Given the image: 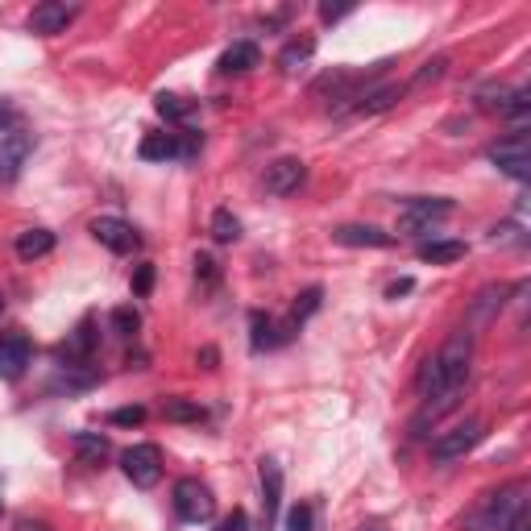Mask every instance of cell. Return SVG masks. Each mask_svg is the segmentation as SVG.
Masks as SVG:
<instances>
[{
  "mask_svg": "<svg viewBox=\"0 0 531 531\" xmlns=\"http://www.w3.org/2000/svg\"><path fill=\"white\" fill-rule=\"evenodd\" d=\"M108 324H113L117 337H137V328H142V316H137L133 307H117V312L108 316Z\"/></svg>",
  "mask_w": 531,
  "mask_h": 531,
  "instance_id": "32",
  "label": "cell"
},
{
  "mask_svg": "<svg viewBox=\"0 0 531 531\" xmlns=\"http://www.w3.org/2000/svg\"><path fill=\"white\" fill-rule=\"evenodd\" d=\"M137 154H142L146 162H171V158H183V142L175 133H150Z\"/></svg>",
  "mask_w": 531,
  "mask_h": 531,
  "instance_id": "20",
  "label": "cell"
},
{
  "mask_svg": "<svg viewBox=\"0 0 531 531\" xmlns=\"http://www.w3.org/2000/svg\"><path fill=\"white\" fill-rule=\"evenodd\" d=\"M482 436H486V424H482V419H465V424H457V428H449V432H440V436L432 440V461H440V465L461 461L465 453L478 449Z\"/></svg>",
  "mask_w": 531,
  "mask_h": 531,
  "instance_id": "4",
  "label": "cell"
},
{
  "mask_svg": "<svg viewBox=\"0 0 531 531\" xmlns=\"http://www.w3.org/2000/svg\"><path fill=\"white\" fill-rule=\"evenodd\" d=\"M332 241L345 249H390L395 245V237L374 225H341V229H332Z\"/></svg>",
  "mask_w": 531,
  "mask_h": 531,
  "instance_id": "14",
  "label": "cell"
},
{
  "mask_svg": "<svg viewBox=\"0 0 531 531\" xmlns=\"http://www.w3.org/2000/svg\"><path fill=\"white\" fill-rule=\"evenodd\" d=\"M71 21H75V9L71 5H63V0H46V5H38L30 13V30L42 34V38H54V34H63Z\"/></svg>",
  "mask_w": 531,
  "mask_h": 531,
  "instance_id": "13",
  "label": "cell"
},
{
  "mask_svg": "<svg viewBox=\"0 0 531 531\" xmlns=\"http://www.w3.org/2000/svg\"><path fill=\"white\" fill-rule=\"evenodd\" d=\"M507 531H531V511H523V515H519V519L507 527Z\"/></svg>",
  "mask_w": 531,
  "mask_h": 531,
  "instance_id": "41",
  "label": "cell"
},
{
  "mask_svg": "<svg viewBox=\"0 0 531 531\" xmlns=\"http://www.w3.org/2000/svg\"><path fill=\"white\" fill-rule=\"evenodd\" d=\"M449 216H453V200H444V195H419V200H411L399 212V233H407V237L432 233L440 220H449Z\"/></svg>",
  "mask_w": 531,
  "mask_h": 531,
  "instance_id": "3",
  "label": "cell"
},
{
  "mask_svg": "<svg viewBox=\"0 0 531 531\" xmlns=\"http://www.w3.org/2000/svg\"><path fill=\"white\" fill-rule=\"evenodd\" d=\"M154 108H158V117H166V121H183V117H191V100L187 96H175V92H162L158 100H154Z\"/></svg>",
  "mask_w": 531,
  "mask_h": 531,
  "instance_id": "30",
  "label": "cell"
},
{
  "mask_svg": "<svg viewBox=\"0 0 531 531\" xmlns=\"http://www.w3.org/2000/svg\"><path fill=\"white\" fill-rule=\"evenodd\" d=\"M278 507H283V465L274 457L262 461V515H266V527L278 519Z\"/></svg>",
  "mask_w": 531,
  "mask_h": 531,
  "instance_id": "15",
  "label": "cell"
},
{
  "mask_svg": "<svg viewBox=\"0 0 531 531\" xmlns=\"http://www.w3.org/2000/svg\"><path fill=\"white\" fill-rule=\"evenodd\" d=\"M0 312H5V299H0Z\"/></svg>",
  "mask_w": 531,
  "mask_h": 531,
  "instance_id": "46",
  "label": "cell"
},
{
  "mask_svg": "<svg viewBox=\"0 0 531 531\" xmlns=\"http://www.w3.org/2000/svg\"><path fill=\"white\" fill-rule=\"evenodd\" d=\"M291 332H295V324H278L274 316H262V312L249 316V345H254L258 353H262V349L287 345V341H291Z\"/></svg>",
  "mask_w": 531,
  "mask_h": 531,
  "instance_id": "12",
  "label": "cell"
},
{
  "mask_svg": "<svg viewBox=\"0 0 531 531\" xmlns=\"http://www.w3.org/2000/svg\"><path fill=\"white\" fill-rule=\"evenodd\" d=\"M212 237H216L220 245L237 241V237H241V220H237L229 208H216V212H212Z\"/></svg>",
  "mask_w": 531,
  "mask_h": 531,
  "instance_id": "29",
  "label": "cell"
},
{
  "mask_svg": "<svg viewBox=\"0 0 531 531\" xmlns=\"http://www.w3.org/2000/svg\"><path fill=\"white\" fill-rule=\"evenodd\" d=\"M320 299H324V291H320V287L299 291V295H295V307H291V324L299 328L307 316H316V312H320Z\"/></svg>",
  "mask_w": 531,
  "mask_h": 531,
  "instance_id": "31",
  "label": "cell"
},
{
  "mask_svg": "<svg viewBox=\"0 0 531 531\" xmlns=\"http://www.w3.org/2000/svg\"><path fill=\"white\" fill-rule=\"evenodd\" d=\"M220 531H245V511H233L225 523H220Z\"/></svg>",
  "mask_w": 531,
  "mask_h": 531,
  "instance_id": "40",
  "label": "cell"
},
{
  "mask_svg": "<svg viewBox=\"0 0 531 531\" xmlns=\"http://www.w3.org/2000/svg\"><path fill=\"white\" fill-rule=\"evenodd\" d=\"M71 444H75L83 465H100L108 453H113V444H108V436H100V432H75Z\"/></svg>",
  "mask_w": 531,
  "mask_h": 531,
  "instance_id": "22",
  "label": "cell"
},
{
  "mask_svg": "<svg viewBox=\"0 0 531 531\" xmlns=\"http://www.w3.org/2000/svg\"><path fill=\"white\" fill-rule=\"evenodd\" d=\"M92 349H96V328H92V320H83L71 337L59 345V357L67 361V366H79V361L92 357Z\"/></svg>",
  "mask_w": 531,
  "mask_h": 531,
  "instance_id": "18",
  "label": "cell"
},
{
  "mask_svg": "<svg viewBox=\"0 0 531 531\" xmlns=\"http://www.w3.org/2000/svg\"><path fill=\"white\" fill-rule=\"evenodd\" d=\"M17 125H21V108L9 96H0V133H13Z\"/></svg>",
  "mask_w": 531,
  "mask_h": 531,
  "instance_id": "35",
  "label": "cell"
},
{
  "mask_svg": "<svg viewBox=\"0 0 531 531\" xmlns=\"http://www.w3.org/2000/svg\"><path fill=\"white\" fill-rule=\"evenodd\" d=\"M511 96H515V88H502V83H490V88H482L478 92V108L482 113H507V104H511Z\"/></svg>",
  "mask_w": 531,
  "mask_h": 531,
  "instance_id": "28",
  "label": "cell"
},
{
  "mask_svg": "<svg viewBox=\"0 0 531 531\" xmlns=\"http://www.w3.org/2000/svg\"><path fill=\"white\" fill-rule=\"evenodd\" d=\"M490 162L498 166L502 175H511V179L527 183V179H531V146H527V133L515 129L511 137L494 142V146H490Z\"/></svg>",
  "mask_w": 531,
  "mask_h": 531,
  "instance_id": "5",
  "label": "cell"
},
{
  "mask_svg": "<svg viewBox=\"0 0 531 531\" xmlns=\"http://www.w3.org/2000/svg\"><path fill=\"white\" fill-rule=\"evenodd\" d=\"M162 415L171 419V424H200V419H204V407H200V403H187V399H166V403H162Z\"/></svg>",
  "mask_w": 531,
  "mask_h": 531,
  "instance_id": "27",
  "label": "cell"
},
{
  "mask_svg": "<svg viewBox=\"0 0 531 531\" xmlns=\"http://www.w3.org/2000/svg\"><path fill=\"white\" fill-rule=\"evenodd\" d=\"M175 515L183 523H204L216 515V498L204 482H195V478H183L175 482Z\"/></svg>",
  "mask_w": 531,
  "mask_h": 531,
  "instance_id": "7",
  "label": "cell"
},
{
  "mask_svg": "<svg viewBox=\"0 0 531 531\" xmlns=\"http://www.w3.org/2000/svg\"><path fill=\"white\" fill-rule=\"evenodd\" d=\"M92 237L108 249V254H133V249L142 245L137 229L129 225V220H121V216H96L92 220Z\"/></svg>",
  "mask_w": 531,
  "mask_h": 531,
  "instance_id": "8",
  "label": "cell"
},
{
  "mask_svg": "<svg viewBox=\"0 0 531 531\" xmlns=\"http://www.w3.org/2000/svg\"><path fill=\"white\" fill-rule=\"evenodd\" d=\"M399 100H403V88H399V83H382V88L357 92L353 113H361V117H378V113H386V108H395Z\"/></svg>",
  "mask_w": 531,
  "mask_h": 531,
  "instance_id": "17",
  "label": "cell"
},
{
  "mask_svg": "<svg viewBox=\"0 0 531 531\" xmlns=\"http://www.w3.org/2000/svg\"><path fill=\"white\" fill-rule=\"evenodd\" d=\"M523 511H527V486H523V482L502 486L498 494H490L482 507L473 511L469 531H507Z\"/></svg>",
  "mask_w": 531,
  "mask_h": 531,
  "instance_id": "1",
  "label": "cell"
},
{
  "mask_svg": "<svg viewBox=\"0 0 531 531\" xmlns=\"http://www.w3.org/2000/svg\"><path fill=\"white\" fill-rule=\"evenodd\" d=\"M150 287H154V266H137V274H133V295H150Z\"/></svg>",
  "mask_w": 531,
  "mask_h": 531,
  "instance_id": "37",
  "label": "cell"
},
{
  "mask_svg": "<svg viewBox=\"0 0 531 531\" xmlns=\"http://www.w3.org/2000/svg\"><path fill=\"white\" fill-rule=\"evenodd\" d=\"M357 531H386V527H382V523H361Z\"/></svg>",
  "mask_w": 531,
  "mask_h": 531,
  "instance_id": "44",
  "label": "cell"
},
{
  "mask_svg": "<svg viewBox=\"0 0 531 531\" xmlns=\"http://www.w3.org/2000/svg\"><path fill=\"white\" fill-rule=\"evenodd\" d=\"M258 67V46L254 42H233L225 54H220V71L225 75H241Z\"/></svg>",
  "mask_w": 531,
  "mask_h": 531,
  "instance_id": "21",
  "label": "cell"
},
{
  "mask_svg": "<svg viewBox=\"0 0 531 531\" xmlns=\"http://www.w3.org/2000/svg\"><path fill=\"white\" fill-rule=\"evenodd\" d=\"M312 54H316V38H295L291 46H283V54H278V67H283L287 75H295L299 67H307Z\"/></svg>",
  "mask_w": 531,
  "mask_h": 531,
  "instance_id": "25",
  "label": "cell"
},
{
  "mask_svg": "<svg viewBox=\"0 0 531 531\" xmlns=\"http://www.w3.org/2000/svg\"><path fill=\"white\" fill-rule=\"evenodd\" d=\"M30 357H34V345L25 332H0V378L17 382L25 366H30Z\"/></svg>",
  "mask_w": 531,
  "mask_h": 531,
  "instance_id": "10",
  "label": "cell"
},
{
  "mask_svg": "<svg viewBox=\"0 0 531 531\" xmlns=\"http://www.w3.org/2000/svg\"><path fill=\"white\" fill-rule=\"evenodd\" d=\"M415 291V278H395V283L386 287V299H399V295H411Z\"/></svg>",
  "mask_w": 531,
  "mask_h": 531,
  "instance_id": "38",
  "label": "cell"
},
{
  "mask_svg": "<svg viewBox=\"0 0 531 531\" xmlns=\"http://www.w3.org/2000/svg\"><path fill=\"white\" fill-rule=\"evenodd\" d=\"M465 258V241H428L419 245V262H432V266H449Z\"/></svg>",
  "mask_w": 531,
  "mask_h": 531,
  "instance_id": "24",
  "label": "cell"
},
{
  "mask_svg": "<svg viewBox=\"0 0 531 531\" xmlns=\"http://www.w3.org/2000/svg\"><path fill=\"white\" fill-rule=\"evenodd\" d=\"M502 303H507V287H486L478 299H473V307H469V324L473 328H486L502 312Z\"/></svg>",
  "mask_w": 531,
  "mask_h": 531,
  "instance_id": "19",
  "label": "cell"
},
{
  "mask_svg": "<svg viewBox=\"0 0 531 531\" xmlns=\"http://www.w3.org/2000/svg\"><path fill=\"white\" fill-rule=\"evenodd\" d=\"M303 179H307V166L299 158H278L266 166V191L270 195H291L303 187Z\"/></svg>",
  "mask_w": 531,
  "mask_h": 531,
  "instance_id": "11",
  "label": "cell"
},
{
  "mask_svg": "<svg viewBox=\"0 0 531 531\" xmlns=\"http://www.w3.org/2000/svg\"><path fill=\"white\" fill-rule=\"evenodd\" d=\"M195 278H204L208 287H216V278H220V270H216V262L208 258V254H195Z\"/></svg>",
  "mask_w": 531,
  "mask_h": 531,
  "instance_id": "36",
  "label": "cell"
},
{
  "mask_svg": "<svg viewBox=\"0 0 531 531\" xmlns=\"http://www.w3.org/2000/svg\"><path fill=\"white\" fill-rule=\"evenodd\" d=\"M34 154V133L13 129L9 137H0V183H13L21 175V166Z\"/></svg>",
  "mask_w": 531,
  "mask_h": 531,
  "instance_id": "9",
  "label": "cell"
},
{
  "mask_svg": "<svg viewBox=\"0 0 531 531\" xmlns=\"http://www.w3.org/2000/svg\"><path fill=\"white\" fill-rule=\"evenodd\" d=\"M287 531H316V511L307 507V502L291 507V511H287Z\"/></svg>",
  "mask_w": 531,
  "mask_h": 531,
  "instance_id": "33",
  "label": "cell"
},
{
  "mask_svg": "<svg viewBox=\"0 0 531 531\" xmlns=\"http://www.w3.org/2000/svg\"><path fill=\"white\" fill-rule=\"evenodd\" d=\"M50 249H54V233H46V229H25V233L17 237V258H21V262L46 258Z\"/></svg>",
  "mask_w": 531,
  "mask_h": 531,
  "instance_id": "23",
  "label": "cell"
},
{
  "mask_svg": "<svg viewBox=\"0 0 531 531\" xmlns=\"http://www.w3.org/2000/svg\"><path fill=\"white\" fill-rule=\"evenodd\" d=\"M146 419V407H117L113 415H108V424H117V428H137Z\"/></svg>",
  "mask_w": 531,
  "mask_h": 531,
  "instance_id": "34",
  "label": "cell"
},
{
  "mask_svg": "<svg viewBox=\"0 0 531 531\" xmlns=\"http://www.w3.org/2000/svg\"><path fill=\"white\" fill-rule=\"evenodd\" d=\"M457 395L461 390H440V395H432L424 407H419V415L411 419V436H428V428L440 424V419L457 407Z\"/></svg>",
  "mask_w": 531,
  "mask_h": 531,
  "instance_id": "16",
  "label": "cell"
},
{
  "mask_svg": "<svg viewBox=\"0 0 531 531\" xmlns=\"http://www.w3.org/2000/svg\"><path fill=\"white\" fill-rule=\"evenodd\" d=\"M353 13V5H320V17L324 21H341V17H349Z\"/></svg>",
  "mask_w": 531,
  "mask_h": 531,
  "instance_id": "39",
  "label": "cell"
},
{
  "mask_svg": "<svg viewBox=\"0 0 531 531\" xmlns=\"http://www.w3.org/2000/svg\"><path fill=\"white\" fill-rule=\"evenodd\" d=\"M17 531H46V523H30V519H21Z\"/></svg>",
  "mask_w": 531,
  "mask_h": 531,
  "instance_id": "43",
  "label": "cell"
},
{
  "mask_svg": "<svg viewBox=\"0 0 531 531\" xmlns=\"http://www.w3.org/2000/svg\"><path fill=\"white\" fill-rule=\"evenodd\" d=\"M0 515H5V502H0Z\"/></svg>",
  "mask_w": 531,
  "mask_h": 531,
  "instance_id": "45",
  "label": "cell"
},
{
  "mask_svg": "<svg viewBox=\"0 0 531 531\" xmlns=\"http://www.w3.org/2000/svg\"><path fill=\"white\" fill-rule=\"evenodd\" d=\"M121 469H125V478L137 490H154L162 482V453H158V444H133V449H125L121 453Z\"/></svg>",
  "mask_w": 531,
  "mask_h": 531,
  "instance_id": "6",
  "label": "cell"
},
{
  "mask_svg": "<svg viewBox=\"0 0 531 531\" xmlns=\"http://www.w3.org/2000/svg\"><path fill=\"white\" fill-rule=\"evenodd\" d=\"M469 361H473V337L461 328V332H453V337L444 341V349L436 353V370H440L444 390H461V386H465Z\"/></svg>",
  "mask_w": 531,
  "mask_h": 531,
  "instance_id": "2",
  "label": "cell"
},
{
  "mask_svg": "<svg viewBox=\"0 0 531 531\" xmlns=\"http://www.w3.org/2000/svg\"><path fill=\"white\" fill-rule=\"evenodd\" d=\"M444 71H449V59H444V54H436V59H428L424 67L415 71V79L407 83V92H428L436 79H444Z\"/></svg>",
  "mask_w": 531,
  "mask_h": 531,
  "instance_id": "26",
  "label": "cell"
},
{
  "mask_svg": "<svg viewBox=\"0 0 531 531\" xmlns=\"http://www.w3.org/2000/svg\"><path fill=\"white\" fill-rule=\"evenodd\" d=\"M200 361H204V370H212V366H216V349H204Z\"/></svg>",
  "mask_w": 531,
  "mask_h": 531,
  "instance_id": "42",
  "label": "cell"
}]
</instances>
